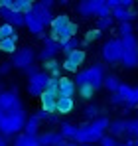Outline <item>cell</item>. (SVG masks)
Instances as JSON below:
<instances>
[{
    "label": "cell",
    "instance_id": "1",
    "mask_svg": "<svg viewBox=\"0 0 138 146\" xmlns=\"http://www.w3.org/2000/svg\"><path fill=\"white\" fill-rule=\"evenodd\" d=\"M109 126H111L109 117H105V115H103V117H101V119H97V121L87 122V124L79 126V132H77V136H75V140H73V142H77V144H81V146L101 142V140H103V136H105V132L109 130Z\"/></svg>",
    "mask_w": 138,
    "mask_h": 146
},
{
    "label": "cell",
    "instance_id": "2",
    "mask_svg": "<svg viewBox=\"0 0 138 146\" xmlns=\"http://www.w3.org/2000/svg\"><path fill=\"white\" fill-rule=\"evenodd\" d=\"M49 30H51V38L57 40L59 44H63V42H67L71 38H77V30L79 28H77L75 22L69 20L67 14H57L53 18L51 26H49Z\"/></svg>",
    "mask_w": 138,
    "mask_h": 146
},
{
    "label": "cell",
    "instance_id": "3",
    "mask_svg": "<svg viewBox=\"0 0 138 146\" xmlns=\"http://www.w3.org/2000/svg\"><path fill=\"white\" fill-rule=\"evenodd\" d=\"M28 121V115L26 111H18V113H10V115H4L2 121H0V134L2 136H18L24 132V126Z\"/></svg>",
    "mask_w": 138,
    "mask_h": 146
},
{
    "label": "cell",
    "instance_id": "4",
    "mask_svg": "<svg viewBox=\"0 0 138 146\" xmlns=\"http://www.w3.org/2000/svg\"><path fill=\"white\" fill-rule=\"evenodd\" d=\"M105 69H103V65H99V63H95L91 67H87V69H81V71L77 73V77H75V83H77V89L79 87H83V85H89L93 87L95 91L99 89V87H103V83H105Z\"/></svg>",
    "mask_w": 138,
    "mask_h": 146
},
{
    "label": "cell",
    "instance_id": "5",
    "mask_svg": "<svg viewBox=\"0 0 138 146\" xmlns=\"http://www.w3.org/2000/svg\"><path fill=\"white\" fill-rule=\"evenodd\" d=\"M122 42V65L126 69H136L138 67V38L132 36H126V38H120Z\"/></svg>",
    "mask_w": 138,
    "mask_h": 146
},
{
    "label": "cell",
    "instance_id": "6",
    "mask_svg": "<svg viewBox=\"0 0 138 146\" xmlns=\"http://www.w3.org/2000/svg\"><path fill=\"white\" fill-rule=\"evenodd\" d=\"M0 111H2L4 115L24 111L22 99L18 95V87H12L10 91H2V93H0Z\"/></svg>",
    "mask_w": 138,
    "mask_h": 146
},
{
    "label": "cell",
    "instance_id": "7",
    "mask_svg": "<svg viewBox=\"0 0 138 146\" xmlns=\"http://www.w3.org/2000/svg\"><path fill=\"white\" fill-rule=\"evenodd\" d=\"M103 59L107 63H111V65L122 61V42H120V38H111V40L105 42V46H103Z\"/></svg>",
    "mask_w": 138,
    "mask_h": 146
},
{
    "label": "cell",
    "instance_id": "8",
    "mask_svg": "<svg viewBox=\"0 0 138 146\" xmlns=\"http://www.w3.org/2000/svg\"><path fill=\"white\" fill-rule=\"evenodd\" d=\"M10 63H12V67L26 71L28 67L36 65V51L30 48V46H26V48H20L18 51H16V53H14V55H12Z\"/></svg>",
    "mask_w": 138,
    "mask_h": 146
},
{
    "label": "cell",
    "instance_id": "9",
    "mask_svg": "<svg viewBox=\"0 0 138 146\" xmlns=\"http://www.w3.org/2000/svg\"><path fill=\"white\" fill-rule=\"evenodd\" d=\"M47 85H49V75L46 71H40L38 75L30 77L28 79V93H30V97H42L47 91Z\"/></svg>",
    "mask_w": 138,
    "mask_h": 146
},
{
    "label": "cell",
    "instance_id": "10",
    "mask_svg": "<svg viewBox=\"0 0 138 146\" xmlns=\"http://www.w3.org/2000/svg\"><path fill=\"white\" fill-rule=\"evenodd\" d=\"M61 51V44L57 42V40H53L51 36H47L44 38V44H42V51H40V61L42 63H47V61H51V59H55V55Z\"/></svg>",
    "mask_w": 138,
    "mask_h": 146
},
{
    "label": "cell",
    "instance_id": "11",
    "mask_svg": "<svg viewBox=\"0 0 138 146\" xmlns=\"http://www.w3.org/2000/svg\"><path fill=\"white\" fill-rule=\"evenodd\" d=\"M85 59H87L85 51H83V49H77V51H73V53L65 55L61 67H63L65 71H69V73H79V67L85 63Z\"/></svg>",
    "mask_w": 138,
    "mask_h": 146
},
{
    "label": "cell",
    "instance_id": "12",
    "mask_svg": "<svg viewBox=\"0 0 138 146\" xmlns=\"http://www.w3.org/2000/svg\"><path fill=\"white\" fill-rule=\"evenodd\" d=\"M0 18L4 20V24H10L14 28H24L26 26V18L20 12H14L10 8H0Z\"/></svg>",
    "mask_w": 138,
    "mask_h": 146
},
{
    "label": "cell",
    "instance_id": "13",
    "mask_svg": "<svg viewBox=\"0 0 138 146\" xmlns=\"http://www.w3.org/2000/svg\"><path fill=\"white\" fill-rule=\"evenodd\" d=\"M77 91H79V89H77L75 79H71V77H61V79H59V87H57V95H59V97L73 99Z\"/></svg>",
    "mask_w": 138,
    "mask_h": 146
},
{
    "label": "cell",
    "instance_id": "14",
    "mask_svg": "<svg viewBox=\"0 0 138 146\" xmlns=\"http://www.w3.org/2000/svg\"><path fill=\"white\" fill-rule=\"evenodd\" d=\"M24 18H26V28H28V32L30 34H34V36H44V30H46V26L42 24V20L36 16V12L32 10V12H28V14H24Z\"/></svg>",
    "mask_w": 138,
    "mask_h": 146
},
{
    "label": "cell",
    "instance_id": "15",
    "mask_svg": "<svg viewBox=\"0 0 138 146\" xmlns=\"http://www.w3.org/2000/svg\"><path fill=\"white\" fill-rule=\"evenodd\" d=\"M99 2H101V0H81V2L77 4V12H79L83 18H97Z\"/></svg>",
    "mask_w": 138,
    "mask_h": 146
},
{
    "label": "cell",
    "instance_id": "16",
    "mask_svg": "<svg viewBox=\"0 0 138 146\" xmlns=\"http://www.w3.org/2000/svg\"><path fill=\"white\" fill-rule=\"evenodd\" d=\"M42 101V109L47 111V113H55V107H57V101H59V95L55 89H47L46 93L40 97Z\"/></svg>",
    "mask_w": 138,
    "mask_h": 146
},
{
    "label": "cell",
    "instance_id": "17",
    "mask_svg": "<svg viewBox=\"0 0 138 146\" xmlns=\"http://www.w3.org/2000/svg\"><path fill=\"white\" fill-rule=\"evenodd\" d=\"M34 12H36V16L42 20V24L46 26V28H47V26H51L53 18H55V16H53V12H51L49 8L44 6V2H42V0H40V2H34Z\"/></svg>",
    "mask_w": 138,
    "mask_h": 146
},
{
    "label": "cell",
    "instance_id": "18",
    "mask_svg": "<svg viewBox=\"0 0 138 146\" xmlns=\"http://www.w3.org/2000/svg\"><path fill=\"white\" fill-rule=\"evenodd\" d=\"M113 18H115L118 24H130L134 18H136V14H134V10H124V8H115L113 10Z\"/></svg>",
    "mask_w": 138,
    "mask_h": 146
},
{
    "label": "cell",
    "instance_id": "19",
    "mask_svg": "<svg viewBox=\"0 0 138 146\" xmlns=\"http://www.w3.org/2000/svg\"><path fill=\"white\" fill-rule=\"evenodd\" d=\"M40 126H42V121H40L36 115H32V117H28V121H26L24 134H28V136H40Z\"/></svg>",
    "mask_w": 138,
    "mask_h": 146
},
{
    "label": "cell",
    "instance_id": "20",
    "mask_svg": "<svg viewBox=\"0 0 138 146\" xmlns=\"http://www.w3.org/2000/svg\"><path fill=\"white\" fill-rule=\"evenodd\" d=\"M109 132H111V136H115V138L128 134V121H122V119L113 121V122H111V126H109Z\"/></svg>",
    "mask_w": 138,
    "mask_h": 146
},
{
    "label": "cell",
    "instance_id": "21",
    "mask_svg": "<svg viewBox=\"0 0 138 146\" xmlns=\"http://www.w3.org/2000/svg\"><path fill=\"white\" fill-rule=\"evenodd\" d=\"M77 132H79V126H77L75 122H61V130H59V134H61L65 140L73 142L75 136H77Z\"/></svg>",
    "mask_w": 138,
    "mask_h": 146
},
{
    "label": "cell",
    "instance_id": "22",
    "mask_svg": "<svg viewBox=\"0 0 138 146\" xmlns=\"http://www.w3.org/2000/svg\"><path fill=\"white\" fill-rule=\"evenodd\" d=\"M73 109H75V101H73V99H63V97H59V101H57V107H55V113H57V115H69Z\"/></svg>",
    "mask_w": 138,
    "mask_h": 146
},
{
    "label": "cell",
    "instance_id": "23",
    "mask_svg": "<svg viewBox=\"0 0 138 146\" xmlns=\"http://www.w3.org/2000/svg\"><path fill=\"white\" fill-rule=\"evenodd\" d=\"M81 46H85V42H81L79 38H71V40H67V42H63V44H61V53L69 55V53H73V51L81 49Z\"/></svg>",
    "mask_w": 138,
    "mask_h": 146
},
{
    "label": "cell",
    "instance_id": "24",
    "mask_svg": "<svg viewBox=\"0 0 138 146\" xmlns=\"http://www.w3.org/2000/svg\"><path fill=\"white\" fill-rule=\"evenodd\" d=\"M120 85H122V83H120V79H118L116 75H107V77H105V83H103V87H105L109 93H113V95L120 89Z\"/></svg>",
    "mask_w": 138,
    "mask_h": 146
},
{
    "label": "cell",
    "instance_id": "25",
    "mask_svg": "<svg viewBox=\"0 0 138 146\" xmlns=\"http://www.w3.org/2000/svg\"><path fill=\"white\" fill-rule=\"evenodd\" d=\"M14 146H40L38 136H28V134H18L14 138Z\"/></svg>",
    "mask_w": 138,
    "mask_h": 146
},
{
    "label": "cell",
    "instance_id": "26",
    "mask_svg": "<svg viewBox=\"0 0 138 146\" xmlns=\"http://www.w3.org/2000/svg\"><path fill=\"white\" fill-rule=\"evenodd\" d=\"M0 51L4 53H16L18 51V38H8V40H2L0 42Z\"/></svg>",
    "mask_w": 138,
    "mask_h": 146
},
{
    "label": "cell",
    "instance_id": "27",
    "mask_svg": "<svg viewBox=\"0 0 138 146\" xmlns=\"http://www.w3.org/2000/svg\"><path fill=\"white\" fill-rule=\"evenodd\" d=\"M83 117H85L87 121H91V122L97 121V119H101V117H103V115H101V107L95 105V103H93V105H87L85 111H83Z\"/></svg>",
    "mask_w": 138,
    "mask_h": 146
},
{
    "label": "cell",
    "instance_id": "28",
    "mask_svg": "<svg viewBox=\"0 0 138 146\" xmlns=\"http://www.w3.org/2000/svg\"><path fill=\"white\" fill-rule=\"evenodd\" d=\"M44 69L49 77H57L59 79V73H61V61H57V59H51V61H47L44 63Z\"/></svg>",
    "mask_w": 138,
    "mask_h": 146
},
{
    "label": "cell",
    "instance_id": "29",
    "mask_svg": "<svg viewBox=\"0 0 138 146\" xmlns=\"http://www.w3.org/2000/svg\"><path fill=\"white\" fill-rule=\"evenodd\" d=\"M8 38H18L16 28L10 26V24H0V42L2 40H8Z\"/></svg>",
    "mask_w": 138,
    "mask_h": 146
},
{
    "label": "cell",
    "instance_id": "30",
    "mask_svg": "<svg viewBox=\"0 0 138 146\" xmlns=\"http://www.w3.org/2000/svg\"><path fill=\"white\" fill-rule=\"evenodd\" d=\"M55 138H57V132L49 130V132H44V134L38 136V142H40V146H53Z\"/></svg>",
    "mask_w": 138,
    "mask_h": 146
},
{
    "label": "cell",
    "instance_id": "31",
    "mask_svg": "<svg viewBox=\"0 0 138 146\" xmlns=\"http://www.w3.org/2000/svg\"><path fill=\"white\" fill-rule=\"evenodd\" d=\"M115 24V18H113V14L111 16H105V18H97V30H101V32H105V30H111Z\"/></svg>",
    "mask_w": 138,
    "mask_h": 146
},
{
    "label": "cell",
    "instance_id": "32",
    "mask_svg": "<svg viewBox=\"0 0 138 146\" xmlns=\"http://www.w3.org/2000/svg\"><path fill=\"white\" fill-rule=\"evenodd\" d=\"M101 36H103V32L101 30H97V28H93L87 32V36H85V42L87 44H91V42H97V40H101Z\"/></svg>",
    "mask_w": 138,
    "mask_h": 146
},
{
    "label": "cell",
    "instance_id": "33",
    "mask_svg": "<svg viewBox=\"0 0 138 146\" xmlns=\"http://www.w3.org/2000/svg\"><path fill=\"white\" fill-rule=\"evenodd\" d=\"M118 38H126V36H132V24H118Z\"/></svg>",
    "mask_w": 138,
    "mask_h": 146
},
{
    "label": "cell",
    "instance_id": "34",
    "mask_svg": "<svg viewBox=\"0 0 138 146\" xmlns=\"http://www.w3.org/2000/svg\"><path fill=\"white\" fill-rule=\"evenodd\" d=\"M136 105H138V87H132V91H130V95L126 99L124 107H136Z\"/></svg>",
    "mask_w": 138,
    "mask_h": 146
},
{
    "label": "cell",
    "instance_id": "35",
    "mask_svg": "<svg viewBox=\"0 0 138 146\" xmlns=\"http://www.w3.org/2000/svg\"><path fill=\"white\" fill-rule=\"evenodd\" d=\"M126 136H132L134 140L138 138V119L128 121V134H126Z\"/></svg>",
    "mask_w": 138,
    "mask_h": 146
},
{
    "label": "cell",
    "instance_id": "36",
    "mask_svg": "<svg viewBox=\"0 0 138 146\" xmlns=\"http://www.w3.org/2000/svg\"><path fill=\"white\" fill-rule=\"evenodd\" d=\"M79 95L89 101V99H93V95H95V89L89 87V85H83V87H79Z\"/></svg>",
    "mask_w": 138,
    "mask_h": 146
},
{
    "label": "cell",
    "instance_id": "37",
    "mask_svg": "<svg viewBox=\"0 0 138 146\" xmlns=\"http://www.w3.org/2000/svg\"><path fill=\"white\" fill-rule=\"evenodd\" d=\"M99 144H101V146H120V142L116 140L115 136H111V134H105V136H103V140H101Z\"/></svg>",
    "mask_w": 138,
    "mask_h": 146
},
{
    "label": "cell",
    "instance_id": "38",
    "mask_svg": "<svg viewBox=\"0 0 138 146\" xmlns=\"http://www.w3.org/2000/svg\"><path fill=\"white\" fill-rule=\"evenodd\" d=\"M42 71V69H38V65H32V67H28V69H26V77H28V79H30V77H34V75H38V73Z\"/></svg>",
    "mask_w": 138,
    "mask_h": 146
},
{
    "label": "cell",
    "instance_id": "39",
    "mask_svg": "<svg viewBox=\"0 0 138 146\" xmlns=\"http://www.w3.org/2000/svg\"><path fill=\"white\" fill-rule=\"evenodd\" d=\"M46 122H49V124H53V126H55V124L59 122V115H57V113H49V117L46 119Z\"/></svg>",
    "mask_w": 138,
    "mask_h": 146
},
{
    "label": "cell",
    "instance_id": "40",
    "mask_svg": "<svg viewBox=\"0 0 138 146\" xmlns=\"http://www.w3.org/2000/svg\"><path fill=\"white\" fill-rule=\"evenodd\" d=\"M10 69H12V63H10V61L2 63V65H0V75H2V73H8Z\"/></svg>",
    "mask_w": 138,
    "mask_h": 146
},
{
    "label": "cell",
    "instance_id": "41",
    "mask_svg": "<svg viewBox=\"0 0 138 146\" xmlns=\"http://www.w3.org/2000/svg\"><path fill=\"white\" fill-rule=\"evenodd\" d=\"M0 146H10L8 138H6V136H2V134H0Z\"/></svg>",
    "mask_w": 138,
    "mask_h": 146
},
{
    "label": "cell",
    "instance_id": "42",
    "mask_svg": "<svg viewBox=\"0 0 138 146\" xmlns=\"http://www.w3.org/2000/svg\"><path fill=\"white\" fill-rule=\"evenodd\" d=\"M120 146H134V140H126L124 144H120Z\"/></svg>",
    "mask_w": 138,
    "mask_h": 146
},
{
    "label": "cell",
    "instance_id": "43",
    "mask_svg": "<svg viewBox=\"0 0 138 146\" xmlns=\"http://www.w3.org/2000/svg\"><path fill=\"white\" fill-rule=\"evenodd\" d=\"M67 146H81V144H77V142H69Z\"/></svg>",
    "mask_w": 138,
    "mask_h": 146
},
{
    "label": "cell",
    "instance_id": "44",
    "mask_svg": "<svg viewBox=\"0 0 138 146\" xmlns=\"http://www.w3.org/2000/svg\"><path fill=\"white\" fill-rule=\"evenodd\" d=\"M2 117H4V113H2V111H0V121H2Z\"/></svg>",
    "mask_w": 138,
    "mask_h": 146
},
{
    "label": "cell",
    "instance_id": "45",
    "mask_svg": "<svg viewBox=\"0 0 138 146\" xmlns=\"http://www.w3.org/2000/svg\"><path fill=\"white\" fill-rule=\"evenodd\" d=\"M134 146H138V138H136V140H134Z\"/></svg>",
    "mask_w": 138,
    "mask_h": 146
},
{
    "label": "cell",
    "instance_id": "46",
    "mask_svg": "<svg viewBox=\"0 0 138 146\" xmlns=\"http://www.w3.org/2000/svg\"><path fill=\"white\" fill-rule=\"evenodd\" d=\"M85 146H95V144H85Z\"/></svg>",
    "mask_w": 138,
    "mask_h": 146
},
{
    "label": "cell",
    "instance_id": "47",
    "mask_svg": "<svg viewBox=\"0 0 138 146\" xmlns=\"http://www.w3.org/2000/svg\"><path fill=\"white\" fill-rule=\"evenodd\" d=\"M0 93H2V91H0Z\"/></svg>",
    "mask_w": 138,
    "mask_h": 146
}]
</instances>
